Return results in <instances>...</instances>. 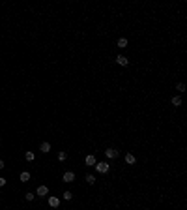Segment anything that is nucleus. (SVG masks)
<instances>
[{
  "label": "nucleus",
  "instance_id": "nucleus-7",
  "mask_svg": "<svg viewBox=\"0 0 187 210\" xmlns=\"http://www.w3.org/2000/svg\"><path fill=\"white\" fill-rule=\"evenodd\" d=\"M95 163H97V161H95V156H92V154L86 156V165H88V167H94Z\"/></svg>",
  "mask_w": 187,
  "mask_h": 210
},
{
  "label": "nucleus",
  "instance_id": "nucleus-11",
  "mask_svg": "<svg viewBox=\"0 0 187 210\" xmlns=\"http://www.w3.org/2000/svg\"><path fill=\"white\" fill-rule=\"evenodd\" d=\"M118 47H120V49H125V47H127V40H125V38H120V40H118Z\"/></svg>",
  "mask_w": 187,
  "mask_h": 210
},
{
  "label": "nucleus",
  "instance_id": "nucleus-4",
  "mask_svg": "<svg viewBox=\"0 0 187 210\" xmlns=\"http://www.w3.org/2000/svg\"><path fill=\"white\" fill-rule=\"evenodd\" d=\"M62 178H64V182H73V180H75V174H73L71 171H66Z\"/></svg>",
  "mask_w": 187,
  "mask_h": 210
},
{
  "label": "nucleus",
  "instance_id": "nucleus-12",
  "mask_svg": "<svg viewBox=\"0 0 187 210\" xmlns=\"http://www.w3.org/2000/svg\"><path fill=\"white\" fill-rule=\"evenodd\" d=\"M28 180H30V173H26V171L21 173V182H28Z\"/></svg>",
  "mask_w": 187,
  "mask_h": 210
},
{
  "label": "nucleus",
  "instance_id": "nucleus-14",
  "mask_svg": "<svg viewBox=\"0 0 187 210\" xmlns=\"http://www.w3.org/2000/svg\"><path fill=\"white\" fill-rule=\"evenodd\" d=\"M176 90H178V92H185V85H183V83H178V85H176Z\"/></svg>",
  "mask_w": 187,
  "mask_h": 210
},
{
  "label": "nucleus",
  "instance_id": "nucleus-19",
  "mask_svg": "<svg viewBox=\"0 0 187 210\" xmlns=\"http://www.w3.org/2000/svg\"><path fill=\"white\" fill-rule=\"evenodd\" d=\"M2 186H6V178H2V176H0V188H2Z\"/></svg>",
  "mask_w": 187,
  "mask_h": 210
},
{
  "label": "nucleus",
  "instance_id": "nucleus-13",
  "mask_svg": "<svg viewBox=\"0 0 187 210\" xmlns=\"http://www.w3.org/2000/svg\"><path fill=\"white\" fill-rule=\"evenodd\" d=\"M86 182H88L90 186H92V184H95V176H94V174H88V176H86Z\"/></svg>",
  "mask_w": 187,
  "mask_h": 210
},
{
  "label": "nucleus",
  "instance_id": "nucleus-17",
  "mask_svg": "<svg viewBox=\"0 0 187 210\" xmlns=\"http://www.w3.org/2000/svg\"><path fill=\"white\" fill-rule=\"evenodd\" d=\"M66 158H67V154H66V152H58V160H60V161H64Z\"/></svg>",
  "mask_w": 187,
  "mask_h": 210
},
{
  "label": "nucleus",
  "instance_id": "nucleus-10",
  "mask_svg": "<svg viewBox=\"0 0 187 210\" xmlns=\"http://www.w3.org/2000/svg\"><path fill=\"white\" fill-rule=\"evenodd\" d=\"M170 101H172L174 107H180V105H182V98H180V96H174V98L170 99Z\"/></svg>",
  "mask_w": 187,
  "mask_h": 210
},
{
  "label": "nucleus",
  "instance_id": "nucleus-20",
  "mask_svg": "<svg viewBox=\"0 0 187 210\" xmlns=\"http://www.w3.org/2000/svg\"><path fill=\"white\" fill-rule=\"evenodd\" d=\"M0 169H4V160H0Z\"/></svg>",
  "mask_w": 187,
  "mask_h": 210
},
{
  "label": "nucleus",
  "instance_id": "nucleus-1",
  "mask_svg": "<svg viewBox=\"0 0 187 210\" xmlns=\"http://www.w3.org/2000/svg\"><path fill=\"white\" fill-rule=\"evenodd\" d=\"M95 171L97 173H101V174H105V173H109V163L107 161H99V163H95Z\"/></svg>",
  "mask_w": 187,
  "mask_h": 210
},
{
  "label": "nucleus",
  "instance_id": "nucleus-18",
  "mask_svg": "<svg viewBox=\"0 0 187 210\" xmlns=\"http://www.w3.org/2000/svg\"><path fill=\"white\" fill-rule=\"evenodd\" d=\"M34 197H36L34 193H26V201H34Z\"/></svg>",
  "mask_w": 187,
  "mask_h": 210
},
{
  "label": "nucleus",
  "instance_id": "nucleus-16",
  "mask_svg": "<svg viewBox=\"0 0 187 210\" xmlns=\"http://www.w3.org/2000/svg\"><path fill=\"white\" fill-rule=\"evenodd\" d=\"M71 197H73L71 191H64V199H66V201H71Z\"/></svg>",
  "mask_w": 187,
  "mask_h": 210
},
{
  "label": "nucleus",
  "instance_id": "nucleus-5",
  "mask_svg": "<svg viewBox=\"0 0 187 210\" xmlns=\"http://www.w3.org/2000/svg\"><path fill=\"white\" fill-rule=\"evenodd\" d=\"M47 193H49V188H47V186H40V188L36 189V195H40V197H45Z\"/></svg>",
  "mask_w": 187,
  "mask_h": 210
},
{
  "label": "nucleus",
  "instance_id": "nucleus-9",
  "mask_svg": "<svg viewBox=\"0 0 187 210\" xmlns=\"http://www.w3.org/2000/svg\"><path fill=\"white\" fill-rule=\"evenodd\" d=\"M135 161H137V160H135V156H133V154H125V163H127V165H133V163H135Z\"/></svg>",
  "mask_w": 187,
  "mask_h": 210
},
{
  "label": "nucleus",
  "instance_id": "nucleus-8",
  "mask_svg": "<svg viewBox=\"0 0 187 210\" xmlns=\"http://www.w3.org/2000/svg\"><path fill=\"white\" fill-rule=\"evenodd\" d=\"M40 150L43 154H47V152H51V143H47V141H45V143H41V146H40Z\"/></svg>",
  "mask_w": 187,
  "mask_h": 210
},
{
  "label": "nucleus",
  "instance_id": "nucleus-3",
  "mask_svg": "<svg viewBox=\"0 0 187 210\" xmlns=\"http://www.w3.org/2000/svg\"><path fill=\"white\" fill-rule=\"evenodd\" d=\"M116 64H120V66H127L129 60H127V56H124V54H118V56H116Z\"/></svg>",
  "mask_w": 187,
  "mask_h": 210
},
{
  "label": "nucleus",
  "instance_id": "nucleus-15",
  "mask_svg": "<svg viewBox=\"0 0 187 210\" xmlns=\"http://www.w3.org/2000/svg\"><path fill=\"white\" fill-rule=\"evenodd\" d=\"M34 158H36V156H34V152L26 150V160H28V161H34Z\"/></svg>",
  "mask_w": 187,
  "mask_h": 210
},
{
  "label": "nucleus",
  "instance_id": "nucleus-2",
  "mask_svg": "<svg viewBox=\"0 0 187 210\" xmlns=\"http://www.w3.org/2000/svg\"><path fill=\"white\" fill-rule=\"evenodd\" d=\"M118 154H120V150H116V148H107V150H105V156H107L109 160H114V158H118Z\"/></svg>",
  "mask_w": 187,
  "mask_h": 210
},
{
  "label": "nucleus",
  "instance_id": "nucleus-6",
  "mask_svg": "<svg viewBox=\"0 0 187 210\" xmlns=\"http://www.w3.org/2000/svg\"><path fill=\"white\" fill-rule=\"evenodd\" d=\"M49 206L58 208V206H60V199H58V197H49Z\"/></svg>",
  "mask_w": 187,
  "mask_h": 210
}]
</instances>
